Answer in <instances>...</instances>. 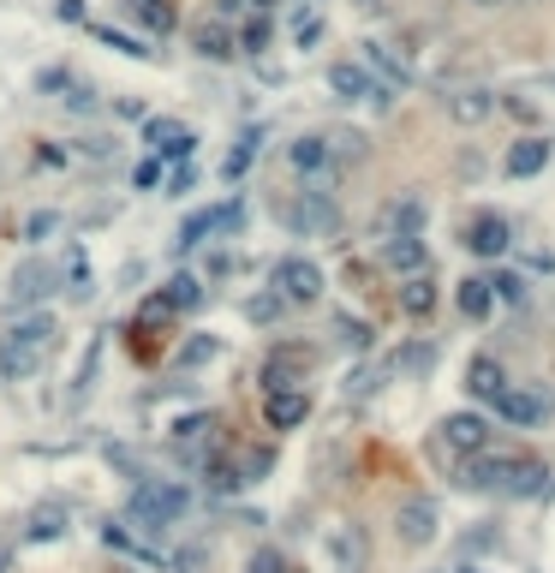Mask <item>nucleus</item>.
<instances>
[{"label": "nucleus", "mask_w": 555, "mask_h": 573, "mask_svg": "<svg viewBox=\"0 0 555 573\" xmlns=\"http://www.w3.org/2000/svg\"><path fill=\"white\" fill-rule=\"evenodd\" d=\"M55 341H60V323L48 311L19 317V323H12V335L0 341V377H7V382L36 377V371H43V359L55 353Z\"/></svg>", "instance_id": "nucleus-1"}, {"label": "nucleus", "mask_w": 555, "mask_h": 573, "mask_svg": "<svg viewBox=\"0 0 555 573\" xmlns=\"http://www.w3.org/2000/svg\"><path fill=\"white\" fill-rule=\"evenodd\" d=\"M466 490H502V496H544L550 490V473L526 454H484V461L466 466Z\"/></svg>", "instance_id": "nucleus-2"}, {"label": "nucleus", "mask_w": 555, "mask_h": 573, "mask_svg": "<svg viewBox=\"0 0 555 573\" xmlns=\"http://www.w3.org/2000/svg\"><path fill=\"white\" fill-rule=\"evenodd\" d=\"M185 508H192V490H185V484H173V478H137L125 520L144 526V532H161V526H173Z\"/></svg>", "instance_id": "nucleus-3"}, {"label": "nucleus", "mask_w": 555, "mask_h": 573, "mask_svg": "<svg viewBox=\"0 0 555 573\" xmlns=\"http://www.w3.org/2000/svg\"><path fill=\"white\" fill-rule=\"evenodd\" d=\"M48 293H60V270H55L48 258H24L19 270H12V287H7L12 311H24V317H31L36 305L48 299Z\"/></svg>", "instance_id": "nucleus-4"}, {"label": "nucleus", "mask_w": 555, "mask_h": 573, "mask_svg": "<svg viewBox=\"0 0 555 573\" xmlns=\"http://www.w3.org/2000/svg\"><path fill=\"white\" fill-rule=\"evenodd\" d=\"M239 227H245V203L227 198V203H216V210H197L192 222L180 227V251L204 246V239H227V234H239Z\"/></svg>", "instance_id": "nucleus-5"}, {"label": "nucleus", "mask_w": 555, "mask_h": 573, "mask_svg": "<svg viewBox=\"0 0 555 573\" xmlns=\"http://www.w3.org/2000/svg\"><path fill=\"white\" fill-rule=\"evenodd\" d=\"M275 293L287 305H317L323 299V270L311 258H281L275 263Z\"/></svg>", "instance_id": "nucleus-6"}, {"label": "nucleus", "mask_w": 555, "mask_h": 573, "mask_svg": "<svg viewBox=\"0 0 555 573\" xmlns=\"http://www.w3.org/2000/svg\"><path fill=\"white\" fill-rule=\"evenodd\" d=\"M329 91L340 102H376V108H388V96H395L388 84H376L359 60H335V67H329Z\"/></svg>", "instance_id": "nucleus-7"}, {"label": "nucleus", "mask_w": 555, "mask_h": 573, "mask_svg": "<svg viewBox=\"0 0 555 573\" xmlns=\"http://www.w3.org/2000/svg\"><path fill=\"white\" fill-rule=\"evenodd\" d=\"M144 138H149V150H156L161 162H185L197 150V132L185 120H173V114H156V120H144Z\"/></svg>", "instance_id": "nucleus-8"}, {"label": "nucleus", "mask_w": 555, "mask_h": 573, "mask_svg": "<svg viewBox=\"0 0 555 573\" xmlns=\"http://www.w3.org/2000/svg\"><path fill=\"white\" fill-rule=\"evenodd\" d=\"M287 227H293V234H305V239L335 234V227H340V215H335L329 191H305L299 203H287Z\"/></svg>", "instance_id": "nucleus-9"}, {"label": "nucleus", "mask_w": 555, "mask_h": 573, "mask_svg": "<svg viewBox=\"0 0 555 573\" xmlns=\"http://www.w3.org/2000/svg\"><path fill=\"white\" fill-rule=\"evenodd\" d=\"M443 442L454 454H484L490 449V418L484 413H448L443 418Z\"/></svg>", "instance_id": "nucleus-10"}, {"label": "nucleus", "mask_w": 555, "mask_h": 573, "mask_svg": "<svg viewBox=\"0 0 555 573\" xmlns=\"http://www.w3.org/2000/svg\"><path fill=\"white\" fill-rule=\"evenodd\" d=\"M550 156H555L550 138H514L508 156H502V168H508V180H532V174L550 168Z\"/></svg>", "instance_id": "nucleus-11"}, {"label": "nucleus", "mask_w": 555, "mask_h": 573, "mask_svg": "<svg viewBox=\"0 0 555 573\" xmlns=\"http://www.w3.org/2000/svg\"><path fill=\"white\" fill-rule=\"evenodd\" d=\"M305 418H311V394L305 389L263 394V425H269V430H299Z\"/></svg>", "instance_id": "nucleus-12"}, {"label": "nucleus", "mask_w": 555, "mask_h": 573, "mask_svg": "<svg viewBox=\"0 0 555 573\" xmlns=\"http://www.w3.org/2000/svg\"><path fill=\"white\" fill-rule=\"evenodd\" d=\"M395 538L407 544V550H424V544L436 538V502H424V496H419V502L400 508V514H395Z\"/></svg>", "instance_id": "nucleus-13"}, {"label": "nucleus", "mask_w": 555, "mask_h": 573, "mask_svg": "<svg viewBox=\"0 0 555 573\" xmlns=\"http://www.w3.org/2000/svg\"><path fill=\"white\" fill-rule=\"evenodd\" d=\"M466 251H472V258H502V251H508V222H502L496 210L472 215V222H466Z\"/></svg>", "instance_id": "nucleus-14"}, {"label": "nucleus", "mask_w": 555, "mask_h": 573, "mask_svg": "<svg viewBox=\"0 0 555 573\" xmlns=\"http://www.w3.org/2000/svg\"><path fill=\"white\" fill-rule=\"evenodd\" d=\"M448 120L454 126H484L490 114H496V91H484V84H466V91H448Z\"/></svg>", "instance_id": "nucleus-15"}, {"label": "nucleus", "mask_w": 555, "mask_h": 573, "mask_svg": "<svg viewBox=\"0 0 555 573\" xmlns=\"http://www.w3.org/2000/svg\"><path fill=\"white\" fill-rule=\"evenodd\" d=\"M424 198H395L383 215H376V234L383 239H400V234H424Z\"/></svg>", "instance_id": "nucleus-16"}, {"label": "nucleus", "mask_w": 555, "mask_h": 573, "mask_svg": "<svg viewBox=\"0 0 555 573\" xmlns=\"http://www.w3.org/2000/svg\"><path fill=\"white\" fill-rule=\"evenodd\" d=\"M466 389H472L478 401H490V406H496L502 394L514 389V382H508V371H502V359H490V353H478V359L466 365Z\"/></svg>", "instance_id": "nucleus-17"}, {"label": "nucleus", "mask_w": 555, "mask_h": 573, "mask_svg": "<svg viewBox=\"0 0 555 573\" xmlns=\"http://www.w3.org/2000/svg\"><path fill=\"white\" fill-rule=\"evenodd\" d=\"M329 156H335L329 138H317V132H311V138H293V144H287V162H293L299 180H323V174H329Z\"/></svg>", "instance_id": "nucleus-18"}, {"label": "nucleus", "mask_w": 555, "mask_h": 573, "mask_svg": "<svg viewBox=\"0 0 555 573\" xmlns=\"http://www.w3.org/2000/svg\"><path fill=\"white\" fill-rule=\"evenodd\" d=\"M383 270H395L400 282H412V275H424V239H419V234L383 239Z\"/></svg>", "instance_id": "nucleus-19"}, {"label": "nucleus", "mask_w": 555, "mask_h": 573, "mask_svg": "<svg viewBox=\"0 0 555 573\" xmlns=\"http://www.w3.org/2000/svg\"><path fill=\"white\" fill-rule=\"evenodd\" d=\"M496 418H508V425H538V418H544V394L514 382V389L496 401Z\"/></svg>", "instance_id": "nucleus-20"}, {"label": "nucleus", "mask_w": 555, "mask_h": 573, "mask_svg": "<svg viewBox=\"0 0 555 573\" xmlns=\"http://www.w3.org/2000/svg\"><path fill=\"white\" fill-rule=\"evenodd\" d=\"M156 299L168 305V311H197V305H204V282H197V275H168V287H161Z\"/></svg>", "instance_id": "nucleus-21"}, {"label": "nucleus", "mask_w": 555, "mask_h": 573, "mask_svg": "<svg viewBox=\"0 0 555 573\" xmlns=\"http://www.w3.org/2000/svg\"><path fill=\"white\" fill-rule=\"evenodd\" d=\"M460 311L472 317V323H484V317L496 311V287H490L484 275H466L460 282Z\"/></svg>", "instance_id": "nucleus-22"}, {"label": "nucleus", "mask_w": 555, "mask_h": 573, "mask_svg": "<svg viewBox=\"0 0 555 573\" xmlns=\"http://www.w3.org/2000/svg\"><path fill=\"white\" fill-rule=\"evenodd\" d=\"M400 311H407V317H431V311H436V282H431V270L412 275V282H400Z\"/></svg>", "instance_id": "nucleus-23"}, {"label": "nucleus", "mask_w": 555, "mask_h": 573, "mask_svg": "<svg viewBox=\"0 0 555 573\" xmlns=\"http://www.w3.org/2000/svg\"><path fill=\"white\" fill-rule=\"evenodd\" d=\"M67 538V508H36L31 526H24V544H55Z\"/></svg>", "instance_id": "nucleus-24"}, {"label": "nucleus", "mask_w": 555, "mask_h": 573, "mask_svg": "<svg viewBox=\"0 0 555 573\" xmlns=\"http://www.w3.org/2000/svg\"><path fill=\"white\" fill-rule=\"evenodd\" d=\"M96 43H102V48H113V55H125V60H156V48H144L137 36L113 31V24H96Z\"/></svg>", "instance_id": "nucleus-25"}, {"label": "nucleus", "mask_w": 555, "mask_h": 573, "mask_svg": "<svg viewBox=\"0 0 555 573\" xmlns=\"http://www.w3.org/2000/svg\"><path fill=\"white\" fill-rule=\"evenodd\" d=\"M192 48H197L204 60H233V43H227L221 24H197V31H192Z\"/></svg>", "instance_id": "nucleus-26"}, {"label": "nucleus", "mask_w": 555, "mask_h": 573, "mask_svg": "<svg viewBox=\"0 0 555 573\" xmlns=\"http://www.w3.org/2000/svg\"><path fill=\"white\" fill-rule=\"evenodd\" d=\"M383 371L388 365H359V371H347V401H371V394L383 389Z\"/></svg>", "instance_id": "nucleus-27"}, {"label": "nucleus", "mask_w": 555, "mask_h": 573, "mask_svg": "<svg viewBox=\"0 0 555 573\" xmlns=\"http://www.w3.org/2000/svg\"><path fill=\"white\" fill-rule=\"evenodd\" d=\"M257 144H263V126H245V132H239V150H233V156H227V180H239V174L251 168V156H257Z\"/></svg>", "instance_id": "nucleus-28"}, {"label": "nucleus", "mask_w": 555, "mask_h": 573, "mask_svg": "<svg viewBox=\"0 0 555 573\" xmlns=\"http://www.w3.org/2000/svg\"><path fill=\"white\" fill-rule=\"evenodd\" d=\"M269 43H275V24H269V12H251V24H245V36H239V48H245V55H263Z\"/></svg>", "instance_id": "nucleus-29"}, {"label": "nucleus", "mask_w": 555, "mask_h": 573, "mask_svg": "<svg viewBox=\"0 0 555 573\" xmlns=\"http://www.w3.org/2000/svg\"><path fill=\"white\" fill-rule=\"evenodd\" d=\"M132 12L149 24V31H161V36L173 31V7H168V0H132Z\"/></svg>", "instance_id": "nucleus-30"}, {"label": "nucleus", "mask_w": 555, "mask_h": 573, "mask_svg": "<svg viewBox=\"0 0 555 573\" xmlns=\"http://www.w3.org/2000/svg\"><path fill=\"white\" fill-rule=\"evenodd\" d=\"M287 311V299H281V293H257V299H245V317H251V323H275V317H281Z\"/></svg>", "instance_id": "nucleus-31"}, {"label": "nucleus", "mask_w": 555, "mask_h": 573, "mask_svg": "<svg viewBox=\"0 0 555 573\" xmlns=\"http://www.w3.org/2000/svg\"><path fill=\"white\" fill-rule=\"evenodd\" d=\"M335 335L347 341L352 353H364V347H371V323H359V317H335Z\"/></svg>", "instance_id": "nucleus-32"}, {"label": "nucleus", "mask_w": 555, "mask_h": 573, "mask_svg": "<svg viewBox=\"0 0 555 573\" xmlns=\"http://www.w3.org/2000/svg\"><path fill=\"white\" fill-rule=\"evenodd\" d=\"M371 67L383 72V79H395V84H407V79H412V72H407V60H395L388 48H376V43H371Z\"/></svg>", "instance_id": "nucleus-33"}, {"label": "nucleus", "mask_w": 555, "mask_h": 573, "mask_svg": "<svg viewBox=\"0 0 555 573\" xmlns=\"http://www.w3.org/2000/svg\"><path fill=\"white\" fill-rule=\"evenodd\" d=\"M60 102H67L72 114H96V91H91V84H79V79L67 84V96H60Z\"/></svg>", "instance_id": "nucleus-34"}, {"label": "nucleus", "mask_w": 555, "mask_h": 573, "mask_svg": "<svg viewBox=\"0 0 555 573\" xmlns=\"http://www.w3.org/2000/svg\"><path fill=\"white\" fill-rule=\"evenodd\" d=\"M490 287H496L502 305H526V275H496Z\"/></svg>", "instance_id": "nucleus-35"}, {"label": "nucleus", "mask_w": 555, "mask_h": 573, "mask_svg": "<svg viewBox=\"0 0 555 573\" xmlns=\"http://www.w3.org/2000/svg\"><path fill=\"white\" fill-rule=\"evenodd\" d=\"M293 43H299V48H317V43H323V19H317V12H305V19L293 24Z\"/></svg>", "instance_id": "nucleus-36"}, {"label": "nucleus", "mask_w": 555, "mask_h": 573, "mask_svg": "<svg viewBox=\"0 0 555 573\" xmlns=\"http://www.w3.org/2000/svg\"><path fill=\"white\" fill-rule=\"evenodd\" d=\"M204 359H216V341H209V335H204V341H192V347L180 353V365H185V371H192V365H204Z\"/></svg>", "instance_id": "nucleus-37"}, {"label": "nucleus", "mask_w": 555, "mask_h": 573, "mask_svg": "<svg viewBox=\"0 0 555 573\" xmlns=\"http://www.w3.org/2000/svg\"><path fill=\"white\" fill-rule=\"evenodd\" d=\"M245 573H287V562H281L275 550H257V556L245 562Z\"/></svg>", "instance_id": "nucleus-38"}, {"label": "nucleus", "mask_w": 555, "mask_h": 573, "mask_svg": "<svg viewBox=\"0 0 555 573\" xmlns=\"http://www.w3.org/2000/svg\"><path fill=\"white\" fill-rule=\"evenodd\" d=\"M156 180H161V156H149L144 168L132 174V186H137V191H149V186H156Z\"/></svg>", "instance_id": "nucleus-39"}, {"label": "nucleus", "mask_w": 555, "mask_h": 573, "mask_svg": "<svg viewBox=\"0 0 555 573\" xmlns=\"http://www.w3.org/2000/svg\"><path fill=\"white\" fill-rule=\"evenodd\" d=\"M55 19H60V24H84V0H60Z\"/></svg>", "instance_id": "nucleus-40"}, {"label": "nucleus", "mask_w": 555, "mask_h": 573, "mask_svg": "<svg viewBox=\"0 0 555 573\" xmlns=\"http://www.w3.org/2000/svg\"><path fill=\"white\" fill-rule=\"evenodd\" d=\"M24 234H31V239H48V234H55V215H31V227H24Z\"/></svg>", "instance_id": "nucleus-41"}, {"label": "nucleus", "mask_w": 555, "mask_h": 573, "mask_svg": "<svg viewBox=\"0 0 555 573\" xmlns=\"http://www.w3.org/2000/svg\"><path fill=\"white\" fill-rule=\"evenodd\" d=\"M251 12H269V7H281V0H245Z\"/></svg>", "instance_id": "nucleus-42"}, {"label": "nucleus", "mask_w": 555, "mask_h": 573, "mask_svg": "<svg viewBox=\"0 0 555 573\" xmlns=\"http://www.w3.org/2000/svg\"><path fill=\"white\" fill-rule=\"evenodd\" d=\"M472 7H514V0H472Z\"/></svg>", "instance_id": "nucleus-43"}, {"label": "nucleus", "mask_w": 555, "mask_h": 573, "mask_svg": "<svg viewBox=\"0 0 555 573\" xmlns=\"http://www.w3.org/2000/svg\"><path fill=\"white\" fill-rule=\"evenodd\" d=\"M0 573H7V556H0Z\"/></svg>", "instance_id": "nucleus-44"}, {"label": "nucleus", "mask_w": 555, "mask_h": 573, "mask_svg": "<svg viewBox=\"0 0 555 573\" xmlns=\"http://www.w3.org/2000/svg\"><path fill=\"white\" fill-rule=\"evenodd\" d=\"M514 7H526V0H514Z\"/></svg>", "instance_id": "nucleus-45"}]
</instances>
